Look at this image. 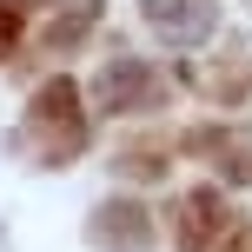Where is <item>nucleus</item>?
Here are the masks:
<instances>
[{
	"instance_id": "nucleus-4",
	"label": "nucleus",
	"mask_w": 252,
	"mask_h": 252,
	"mask_svg": "<svg viewBox=\"0 0 252 252\" xmlns=\"http://www.w3.org/2000/svg\"><path fill=\"white\" fill-rule=\"evenodd\" d=\"M159 100V80H153V66L139 60H113L100 80V106H113V113H126V106H153Z\"/></svg>"
},
{
	"instance_id": "nucleus-5",
	"label": "nucleus",
	"mask_w": 252,
	"mask_h": 252,
	"mask_svg": "<svg viewBox=\"0 0 252 252\" xmlns=\"http://www.w3.org/2000/svg\"><path fill=\"white\" fill-rule=\"evenodd\" d=\"M219 226H226L219 192H192V199L179 206V246H186V252H213V232Z\"/></svg>"
},
{
	"instance_id": "nucleus-2",
	"label": "nucleus",
	"mask_w": 252,
	"mask_h": 252,
	"mask_svg": "<svg viewBox=\"0 0 252 252\" xmlns=\"http://www.w3.org/2000/svg\"><path fill=\"white\" fill-rule=\"evenodd\" d=\"M146 20H153L159 40L192 47V40H206V27H213V0H146Z\"/></svg>"
},
{
	"instance_id": "nucleus-3",
	"label": "nucleus",
	"mask_w": 252,
	"mask_h": 252,
	"mask_svg": "<svg viewBox=\"0 0 252 252\" xmlns=\"http://www.w3.org/2000/svg\"><path fill=\"white\" fill-rule=\"evenodd\" d=\"M146 239H153V226H146L139 206L113 199V206L93 213V246H106V252H146Z\"/></svg>"
},
{
	"instance_id": "nucleus-1",
	"label": "nucleus",
	"mask_w": 252,
	"mask_h": 252,
	"mask_svg": "<svg viewBox=\"0 0 252 252\" xmlns=\"http://www.w3.org/2000/svg\"><path fill=\"white\" fill-rule=\"evenodd\" d=\"M87 146V120H80V87L73 80H47L27 106V153L40 166H60Z\"/></svg>"
},
{
	"instance_id": "nucleus-6",
	"label": "nucleus",
	"mask_w": 252,
	"mask_h": 252,
	"mask_svg": "<svg viewBox=\"0 0 252 252\" xmlns=\"http://www.w3.org/2000/svg\"><path fill=\"white\" fill-rule=\"evenodd\" d=\"M213 252H252V219H239V226H219Z\"/></svg>"
}]
</instances>
